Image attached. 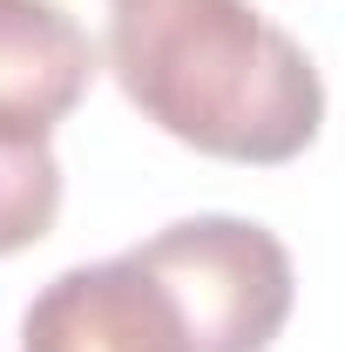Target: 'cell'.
Wrapping results in <instances>:
<instances>
[{"label": "cell", "mask_w": 345, "mask_h": 352, "mask_svg": "<svg viewBox=\"0 0 345 352\" xmlns=\"http://www.w3.org/2000/svg\"><path fill=\"white\" fill-rule=\"evenodd\" d=\"M109 68L163 135L223 163H291L325 122V82L251 0H109Z\"/></svg>", "instance_id": "obj_1"}, {"label": "cell", "mask_w": 345, "mask_h": 352, "mask_svg": "<svg viewBox=\"0 0 345 352\" xmlns=\"http://www.w3.org/2000/svg\"><path fill=\"white\" fill-rule=\"evenodd\" d=\"M21 352H197L163 278L122 251L109 264H75L21 318Z\"/></svg>", "instance_id": "obj_3"}, {"label": "cell", "mask_w": 345, "mask_h": 352, "mask_svg": "<svg viewBox=\"0 0 345 352\" xmlns=\"http://www.w3.org/2000/svg\"><path fill=\"white\" fill-rule=\"evenodd\" d=\"M197 352H264L291 318V251L251 217H183L135 244Z\"/></svg>", "instance_id": "obj_2"}, {"label": "cell", "mask_w": 345, "mask_h": 352, "mask_svg": "<svg viewBox=\"0 0 345 352\" xmlns=\"http://www.w3.org/2000/svg\"><path fill=\"white\" fill-rule=\"evenodd\" d=\"M61 217V163L47 142H0V258L41 244Z\"/></svg>", "instance_id": "obj_5"}, {"label": "cell", "mask_w": 345, "mask_h": 352, "mask_svg": "<svg viewBox=\"0 0 345 352\" xmlns=\"http://www.w3.org/2000/svg\"><path fill=\"white\" fill-rule=\"evenodd\" d=\"M95 82V41L54 0H0V142H47Z\"/></svg>", "instance_id": "obj_4"}]
</instances>
